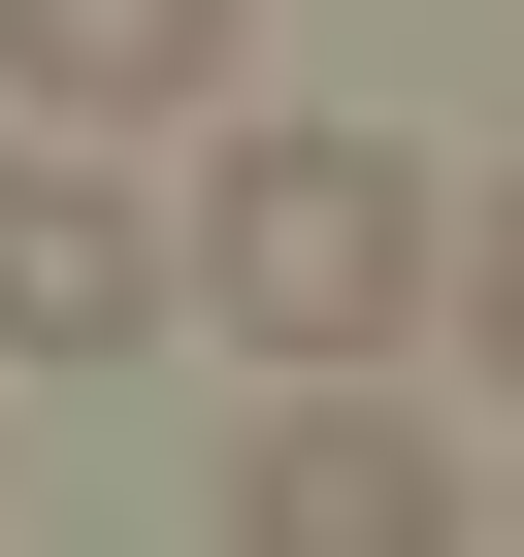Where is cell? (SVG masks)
Wrapping results in <instances>:
<instances>
[{
    "mask_svg": "<svg viewBox=\"0 0 524 557\" xmlns=\"http://www.w3.org/2000/svg\"><path fill=\"white\" fill-rule=\"evenodd\" d=\"M0 361H164V197H132L99 132L0 164Z\"/></svg>",
    "mask_w": 524,
    "mask_h": 557,
    "instance_id": "3",
    "label": "cell"
},
{
    "mask_svg": "<svg viewBox=\"0 0 524 557\" xmlns=\"http://www.w3.org/2000/svg\"><path fill=\"white\" fill-rule=\"evenodd\" d=\"M426 524H459V459H426L361 361H296V394L229 426V557H426Z\"/></svg>",
    "mask_w": 524,
    "mask_h": 557,
    "instance_id": "2",
    "label": "cell"
},
{
    "mask_svg": "<svg viewBox=\"0 0 524 557\" xmlns=\"http://www.w3.org/2000/svg\"><path fill=\"white\" fill-rule=\"evenodd\" d=\"M426 230H459V197H426L394 132H229L164 262L229 296V361H394V329H426Z\"/></svg>",
    "mask_w": 524,
    "mask_h": 557,
    "instance_id": "1",
    "label": "cell"
},
{
    "mask_svg": "<svg viewBox=\"0 0 524 557\" xmlns=\"http://www.w3.org/2000/svg\"><path fill=\"white\" fill-rule=\"evenodd\" d=\"M426 296H459V361H491V394H524V164H491V197H459V230H426Z\"/></svg>",
    "mask_w": 524,
    "mask_h": 557,
    "instance_id": "5",
    "label": "cell"
},
{
    "mask_svg": "<svg viewBox=\"0 0 524 557\" xmlns=\"http://www.w3.org/2000/svg\"><path fill=\"white\" fill-rule=\"evenodd\" d=\"M0 66H34L66 132H197L229 99V0H0Z\"/></svg>",
    "mask_w": 524,
    "mask_h": 557,
    "instance_id": "4",
    "label": "cell"
}]
</instances>
